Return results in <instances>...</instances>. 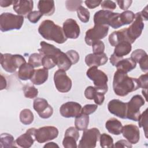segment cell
<instances>
[{"label": "cell", "mask_w": 148, "mask_h": 148, "mask_svg": "<svg viewBox=\"0 0 148 148\" xmlns=\"http://www.w3.org/2000/svg\"><path fill=\"white\" fill-rule=\"evenodd\" d=\"M137 78L129 77L127 73L117 70L113 76V89L118 96L124 97L139 88Z\"/></svg>", "instance_id": "cell-1"}, {"label": "cell", "mask_w": 148, "mask_h": 148, "mask_svg": "<svg viewBox=\"0 0 148 148\" xmlns=\"http://www.w3.org/2000/svg\"><path fill=\"white\" fill-rule=\"evenodd\" d=\"M40 48L38 49L39 53L43 56H50L52 57L56 61L59 69L66 71L71 67L72 64L67 55L60 49L45 41L40 42Z\"/></svg>", "instance_id": "cell-2"}, {"label": "cell", "mask_w": 148, "mask_h": 148, "mask_svg": "<svg viewBox=\"0 0 148 148\" xmlns=\"http://www.w3.org/2000/svg\"><path fill=\"white\" fill-rule=\"evenodd\" d=\"M38 32L44 39L53 40L58 44L64 43L67 40L62 28L50 20H45L42 22L39 26Z\"/></svg>", "instance_id": "cell-3"}, {"label": "cell", "mask_w": 148, "mask_h": 148, "mask_svg": "<svg viewBox=\"0 0 148 148\" xmlns=\"http://www.w3.org/2000/svg\"><path fill=\"white\" fill-rule=\"evenodd\" d=\"M94 25H109L114 29L123 26L120 18V13H114L110 10H101L94 14Z\"/></svg>", "instance_id": "cell-4"}, {"label": "cell", "mask_w": 148, "mask_h": 148, "mask_svg": "<svg viewBox=\"0 0 148 148\" xmlns=\"http://www.w3.org/2000/svg\"><path fill=\"white\" fill-rule=\"evenodd\" d=\"M87 76L93 82L97 91L105 94L108 90V77L106 74L96 66H91L86 72Z\"/></svg>", "instance_id": "cell-5"}, {"label": "cell", "mask_w": 148, "mask_h": 148, "mask_svg": "<svg viewBox=\"0 0 148 148\" xmlns=\"http://www.w3.org/2000/svg\"><path fill=\"white\" fill-rule=\"evenodd\" d=\"M24 23V17L12 13H3L0 16V30L6 32L13 29H20Z\"/></svg>", "instance_id": "cell-6"}, {"label": "cell", "mask_w": 148, "mask_h": 148, "mask_svg": "<svg viewBox=\"0 0 148 148\" xmlns=\"http://www.w3.org/2000/svg\"><path fill=\"white\" fill-rule=\"evenodd\" d=\"M1 65L2 68L9 73L16 72L23 64L26 62L24 57L20 54H11L9 53L1 54Z\"/></svg>", "instance_id": "cell-7"}, {"label": "cell", "mask_w": 148, "mask_h": 148, "mask_svg": "<svg viewBox=\"0 0 148 148\" xmlns=\"http://www.w3.org/2000/svg\"><path fill=\"white\" fill-rule=\"evenodd\" d=\"M145 103V101L141 95H134L131 100L127 102V119L137 121L140 115V108Z\"/></svg>", "instance_id": "cell-8"}, {"label": "cell", "mask_w": 148, "mask_h": 148, "mask_svg": "<svg viewBox=\"0 0 148 148\" xmlns=\"http://www.w3.org/2000/svg\"><path fill=\"white\" fill-rule=\"evenodd\" d=\"M135 18L129 27L125 28V32L127 39L131 44L134 43L141 35L144 28L143 20L140 12L136 13Z\"/></svg>", "instance_id": "cell-9"}, {"label": "cell", "mask_w": 148, "mask_h": 148, "mask_svg": "<svg viewBox=\"0 0 148 148\" xmlns=\"http://www.w3.org/2000/svg\"><path fill=\"white\" fill-rule=\"evenodd\" d=\"M109 26L102 25H94V27L88 29L86 32L84 40L88 46L93 43L105 38L108 34Z\"/></svg>", "instance_id": "cell-10"}, {"label": "cell", "mask_w": 148, "mask_h": 148, "mask_svg": "<svg viewBox=\"0 0 148 148\" xmlns=\"http://www.w3.org/2000/svg\"><path fill=\"white\" fill-rule=\"evenodd\" d=\"M100 131L97 128H92L84 130L83 135L79 141V148L95 147L97 142L100 137Z\"/></svg>", "instance_id": "cell-11"}, {"label": "cell", "mask_w": 148, "mask_h": 148, "mask_svg": "<svg viewBox=\"0 0 148 148\" xmlns=\"http://www.w3.org/2000/svg\"><path fill=\"white\" fill-rule=\"evenodd\" d=\"M54 82L56 88L60 92H67L72 88V80L63 69H59L54 73Z\"/></svg>", "instance_id": "cell-12"}, {"label": "cell", "mask_w": 148, "mask_h": 148, "mask_svg": "<svg viewBox=\"0 0 148 148\" xmlns=\"http://www.w3.org/2000/svg\"><path fill=\"white\" fill-rule=\"evenodd\" d=\"M58 135V129L54 126H44L36 130L35 139L40 143L56 138Z\"/></svg>", "instance_id": "cell-13"}, {"label": "cell", "mask_w": 148, "mask_h": 148, "mask_svg": "<svg viewBox=\"0 0 148 148\" xmlns=\"http://www.w3.org/2000/svg\"><path fill=\"white\" fill-rule=\"evenodd\" d=\"M132 50L131 43L128 41H122L119 43L114 49L113 53L110 57V62L113 66H116L117 63L123 59V57L128 54Z\"/></svg>", "instance_id": "cell-14"}, {"label": "cell", "mask_w": 148, "mask_h": 148, "mask_svg": "<svg viewBox=\"0 0 148 148\" xmlns=\"http://www.w3.org/2000/svg\"><path fill=\"white\" fill-rule=\"evenodd\" d=\"M33 108L42 119H49L53 113V109L46 99L37 98L34 99Z\"/></svg>", "instance_id": "cell-15"}, {"label": "cell", "mask_w": 148, "mask_h": 148, "mask_svg": "<svg viewBox=\"0 0 148 148\" xmlns=\"http://www.w3.org/2000/svg\"><path fill=\"white\" fill-rule=\"evenodd\" d=\"M82 106L77 102L70 101L62 104L60 108L61 115L65 118L76 117L81 113Z\"/></svg>", "instance_id": "cell-16"}, {"label": "cell", "mask_w": 148, "mask_h": 148, "mask_svg": "<svg viewBox=\"0 0 148 148\" xmlns=\"http://www.w3.org/2000/svg\"><path fill=\"white\" fill-rule=\"evenodd\" d=\"M127 102L114 99L110 101L108 104V109L109 112L121 119H127Z\"/></svg>", "instance_id": "cell-17"}, {"label": "cell", "mask_w": 148, "mask_h": 148, "mask_svg": "<svg viewBox=\"0 0 148 148\" xmlns=\"http://www.w3.org/2000/svg\"><path fill=\"white\" fill-rule=\"evenodd\" d=\"M62 29L67 39H75L80 35V27L76 21L72 18H68L64 22Z\"/></svg>", "instance_id": "cell-18"}, {"label": "cell", "mask_w": 148, "mask_h": 148, "mask_svg": "<svg viewBox=\"0 0 148 148\" xmlns=\"http://www.w3.org/2000/svg\"><path fill=\"white\" fill-rule=\"evenodd\" d=\"M79 138V130L76 127H70L65 132L62 145L65 148H76V142Z\"/></svg>", "instance_id": "cell-19"}, {"label": "cell", "mask_w": 148, "mask_h": 148, "mask_svg": "<svg viewBox=\"0 0 148 148\" xmlns=\"http://www.w3.org/2000/svg\"><path fill=\"white\" fill-rule=\"evenodd\" d=\"M123 136L131 144L137 143L140 138V131L136 125L134 124H126L123 127Z\"/></svg>", "instance_id": "cell-20"}, {"label": "cell", "mask_w": 148, "mask_h": 148, "mask_svg": "<svg viewBox=\"0 0 148 148\" xmlns=\"http://www.w3.org/2000/svg\"><path fill=\"white\" fill-rule=\"evenodd\" d=\"M36 128H31L27 130L25 134L18 136L16 140V144L23 148H29L34 143L35 139Z\"/></svg>", "instance_id": "cell-21"}, {"label": "cell", "mask_w": 148, "mask_h": 148, "mask_svg": "<svg viewBox=\"0 0 148 148\" xmlns=\"http://www.w3.org/2000/svg\"><path fill=\"white\" fill-rule=\"evenodd\" d=\"M34 8V2L31 0L14 1L13 4V10L20 16L28 15Z\"/></svg>", "instance_id": "cell-22"}, {"label": "cell", "mask_w": 148, "mask_h": 148, "mask_svg": "<svg viewBox=\"0 0 148 148\" xmlns=\"http://www.w3.org/2000/svg\"><path fill=\"white\" fill-rule=\"evenodd\" d=\"M108 60L106 54L104 53L101 54L91 53L85 57V62L88 66H99L105 65Z\"/></svg>", "instance_id": "cell-23"}, {"label": "cell", "mask_w": 148, "mask_h": 148, "mask_svg": "<svg viewBox=\"0 0 148 148\" xmlns=\"http://www.w3.org/2000/svg\"><path fill=\"white\" fill-rule=\"evenodd\" d=\"M48 76V69L43 68L35 70L30 80L33 84L40 85L43 84L47 80Z\"/></svg>", "instance_id": "cell-24"}, {"label": "cell", "mask_w": 148, "mask_h": 148, "mask_svg": "<svg viewBox=\"0 0 148 148\" xmlns=\"http://www.w3.org/2000/svg\"><path fill=\"white\" fill-rule=\"evenodd\" d=\"M38 8L43 15L49 16L54 14L55 5L54 1H39L38 3Z\"/></svg>", "instance_id": "cell-25"}, {"label": "cell", "mask_w": 148, "mask_h": 148, "mask_svg": "<svg viewBox=\"0 0 148 148\" xmlns=\"http://www.w3.org/2000/svg\"><path fill=\"white\" fill-rule=\"evenodd\" d=\"M105 127L109 133L119 135L121 133L123 125L117 119L111 118L106 122Z\"/></svg>", "instance_id": "cell-26"}, {"label": "cell", "mask_w": 148, "mask_h": 148, "mask_svg": "<svg viewBox=\"0 0 148 148\" xmlns=\"http://www.w3.org/2000/svg\"><path fill=\"white\" fill-rule=\"evenodd\" d=\"M122 41L129 42L126 35L125 28L114 31L109 36V42L112 46L115 47L119 43Z\"/></svg>", "instance_id": "cell-27"}, {"label": "cell", "mask_w": 148, "mask_h": 148, "mask_svg": "<svg viewBox=\"0 0 148 148\" xmlns=\"http://www.w3.org/2000/svg\"><path fill=\"white\" fill-rule=\"evenodd\" d=\"M34 67L30 64L25 62L18 68L17 73L18 77L22 80L31 79L34 74Z\"/></svg>", "instance_id": "cell-28"}, {"label": "cell", "mask_w": 148, "mask_h": 148, "mask_svg": "<svg viewBox=\"0 0 148 148\" xmlns=\"http://www.w3.org/2000/svg\"><path fill=\"white\" fill-rule=\"evenodd\" d=\"M136 63L131 58L121 59L116 64V66L118 71L127 73L135 68Z\"/></svg>", "instance_id": "cell-29"}, {"label": "cell", "mask_w": 148, "mask_h": 148, "mask_svg": "<svg viewBox=\"0 0 148 148\" xmlns=\"http://www.w3.org/2000/svg\"><path fill=\"white\" fill-rule=\"evenodd\" d=\"M89 124V116L80 113L76 117L75 120V127L79 131H84L87 129Z\"/></svg>", "instance_id": "cell-30"}, {"label": "cell", "mask_w": 148, "mask_h": 148, "mask_svg": "<svg viewBox=\"0 0 148 148\" xmlns=\"http://www.w3.org/2000/svg\"><path fill=\"white\" fill-rule=\"evenodd\" d=\"M16 141L13 136L8 133L1 134V147H16Z\"/></svg>", "instance_id": "cell-31"}, {"label": "cell", "mask_w": 148, "mask_h": 148, "mask_svg": "<svg viewBox=\"0 0 148 148\" xmlns=\"http://www.w3.org/2000/svg\"><path fill=\"white\" fill-rule=\"evenodd\" d=\"M34 114L29 109H24L20 113V120L24 125L31 124L34 121Z\"/></svg>", "instance_id": "cell-32"}, {"label": "cell", "mask_w": 148, "mask_h": 148, "mask_svg": "<svg viewBox=\"0 0 148 148\" xmlns=\"http://www.w3.org/2000/svg\"><path fill=\"white\" fill-rule=\"evenodd\" d=\"M135 14L130 10H125L120 13V18L123 25L132 23L135 18Z\"/></svg>", "instance_id": "cell-33"}, {"label": "cell", "mask_w": 148, "mask_h": 148, "mask_svg": "<svg viewBox=\"0 0 148 148\" xmlns=\"http://www.w3.org/2000/svg\"><path fill=\"white\" fill-rule=\"evenodd\" d=\"M100 146L103 148L113 147V139L109 135L103 133L99 137Z\"/></svg>", "instance_id": "cell-34"}, {"label": "cell", "mask_w": 148, "mask_h": 148, "mask_svg": "<svg viewBox=\"0 0 148 148\" xmlns=\"http://www.w3.org/2000/svg\"><path fill=\"white\" fill-rule=\"evenodd\" d=\"M23 92L24 96L27 98L32 99L37 97L38 94V90L33 85L26 84L23 87Z\"/></svg>", "instance_id": "cell-35"}, {"label": "cell", "mask_w": 148, "mask_h": 148, "mask_svg": "<svg viewBox=\"0 0 148 148\" xmlns=\"http://www.w3.org/2000/svg\"><path fill=\"white\" fill-rule=\"evenodd\" d=\"M77 14L78 18L82 22L86 23L89 21L90 17V12L84 7L80 6L77 10Z\"/></svg>", "instance_id": "cell-36"}, {"label": "cell", "mask_w": 148, "mask_h": 148, "mask_svg": "<svg viewBox=\"0 0 148 148\" xmlns=\"http://www.w3.org/2000/svg\"><path fill=\"white\" fill-rule=\"evenodd\" d=\"M43 56L40 53H34L31 54L28 58V63L34 68H37L42 65Z\"/></svg>", "instance_id": "cell-37"}, {"label": "cell", "mask_w": 148, "mask_h": 148, "mask_svg": "<svg viewBox=\"0 0 148 148\" xmlns=\"http://www.w3.org/2000/svg\"><path fill=\"white\" fill-rule=\"evenodd\" d=\"M138 124L140 128H143L146 138H147V109H146L139 116Z\"/></svg>", "instance_id": "cell-38"}, {"label": "cell", "mask_w": 148, "mask_h": 148, "mask_svg": "<svg viewBox=\"0 0 148 148\" xmlns=\"http://www.w3.org/2000/svg\"><path fill=\"white\" fill-rule=\"evenodd\" d=\"M42 65L44 68L50 69L54 68L57 65L56 62L54 59L50 56H43L42 58Z\"/></svg>", "instance_id": "cell-39"}, {"label": "cell", "mask_w": 148, "mask_h": 148, "mask_svg": "<svg viewBox=\"0 0 148 148\" xmlns=\"http://www.w3.org/2000/svg\"><path fill=\"white\" fill-rule=\"evenodd\" d=\"M146 56H147L146 52L143 49H139L134 50L132 53L130 58L136 63H139V62Z\"/></svg>", "instance_id": "cell-40"}, {"label": "cell", "mask_w": 148, "mask_h": 148, "mask_svg": "<svg viewBox=\"0 0 148 148\" xmlns=\"http://www.w3.org/2000/svg\"><path fill=\"white\" fill-rule=\"evenodd\" d=\"M83 3L82 1H66L65 6L66 8L71 12L77 11V9L82 6Z\"/></svg>", "instance_id": "cell-41"}, {"label": "cell", "mask_w": 148, "mask_h": 148, "mask_svg": "<svg viewBox=\"0 0 148 148\" xmlns=\"http://www.w3.org/2000/svg\"><path fill=\"white\" fill-rule=\"evenodd\" d=\"M43 16V14L40 11L34 10V11H32L31 12H30L27 16V17L28 20L31 23H32L33 24H35L40 19V18Z\"/></svg>", "instance_id": "cell-42"}, {"label": "cell", "mask_w": 148, "mask_h": 148, "mask_svg": "<svg viewBox=\"0 0 148 148\" xmlns=\"http://www.w3.org/2000/svg\"><path fill=\"white\" fill-rule=\"evenodd\" d=\"M92 49L93 53L94 54H101L104 53L105 50V44L101 40L97 41L92 43Z\"/></svg>", "instance_id": "cell-43"}, {"label": "cell", "mask_w": 148, "mask_h": 148, "mask_svg": "<svg viewBox=\"0 0 148 148\" xmlns=\"http://www.w3.org/2000/svg\"><path fill=\"white\" fill-rule=\"evenodd\" d=\"M65 53L72 65L76 64L79 61L80 57L79 53L76 51L74 50H70L66 51Z\"/></svg>", "instance_id": "cell-44"}, {"label": "cell", "mask_w": 148, "mask_h": 148, "mask_svg": "<svg viewBox=\"0 0 148 148\" xmlns=\"http://www.w3.org/2000/svg\"><path fill=\"white\" fill-rule=\"evenodd\" d=\"M98 108V105L95 104H87L82 108L81 113L86 115H89L96 111Z\"/></svg>", "instance_id": "cell-45"}, {"label": "cell", "mask_w": 148, "mask_h": 148, "mask_svg": "<svg viewBox=\"0 0 148 148\" xmlns=\"http://www.w3.org/2000/svg\"><path fill=\"white\" fill-rule=\"evenodd\" d=\"M137 80L140 88H142V90H147L148 75L147 73L144 75H140L139 78H137Z\"/></svg>", "instance_id": "cell-46"}, {"label": "cell", "mask_w": 148, "mask_h": 148, "mask_svg": "<svg viewBox=\"0 0 148 148\" xmlns=\"http://www.w3.org/2000/svg\"><path fill=\"white\" fill-rule=\"evenodd\" d=\"M101 8L106 10H113L116 8V3L112 1H103L101 3Z\"/></svg>", "instance_id": "cell-47"}, {"label": "cell", "mask_w": 148, "mask_h": 148, "mask_svg": "<svg viewBox=\"0 0 148 148\" xmlns=\"http://www.w3.org/2000/svg\"><path fill=\"white\" fill-rule=\"evenodd\" d=\"M96 92L97 90L94 87L88 86L86 88L84 91V96L88 99H93Z\"/></svg>", "instance_id": "cell-48"}, {"label": "cell", "mask_w": 148, "mask_h": 148, "mask_svg": "<svg viewBox=\"0 0 148 148\" xmlns=\"http://www.w3.org/2000/svg\"><path fill=\"white\" fill-rule=\"evenodd\" d=\"M104 94L101 93L100 92H98L97 91L95 95L93 98L95 103L97 105H101L102 104H103L104 100H105V96H104Z\"/></svg>", "instance_id": "cell-49"}, {"label": "cell", "mask_w": 148, "mask_h": 148, "mask_svg": "<svg viewBox=\"0 0 148 148\" xmlns=\"http://www.w3.org/2000/svg\"><path fill=\"white\" fill-rule=\"evenodd\" d=\"M132 145L130 143L128 140L121 139L117 142L115 143L114 145L113 146V147H116V148H120V147H127V148H131Z\"/></svg>", "instance_id": "cell-50"}, {"label": "cell", "mask_w": 148, "mask_h": 148, "mask_svg": "<svg viewBox=\"0 0 148 148\" xmlns=\"http://www.w3.org/2000/svg\"><path fill=\"white\" fill-rule=\"evenodd\" d=\"M116 2L117 3L119 8L122 10H127L128 9L131 3H132V1L131 0H125V1H116Z\"/></svg>", "instance_id": "cell-51"}, {"label": "cell", "mask_w": 148, "mask_h": 148, "mask_svg": "<svg viewBox=\"0 0 148 148\" xmlns=\"http://www.w3.org/2000/svg\"><path fill=\"white\" fill-rule=\"evenodd\" d=\"M102 1H97V0H87L84 1V3L87 7L89 9H94L96 7H98L99 5H101Z\"/></svg>", "instance_id": "cell-52"}, {"label": "cell", "mask_w": 148, "mask_h": 148, "mask_svg": "<svg viewBox=\"0 0 148 148\" xmlns=\"http://www.w3.org/2000/svg\"><path fill=\"white\" fill-rule=\"evenodd\" d=\"M147 56H146L144 58H143L139 62V64L140 66V68L141 69V70L143 72H147L148 71V63H147Z\"/></svg>", "instance_id": "cell-53"}, {"label": "cell", "mask_w": 148, "mask_h": 148, "mask_svg": "<svg viewBox=\"0 0 148 148\" xmlns=\"http://www.w3.org/2000/svg\"><path fill=\"white\" fill-rule=\"evenodd\" d=\"M14 1H9V0H1L0 1V6L3 8H6L11 5L13 4Z\"/></svg>", "instance_id": "cell-54"}, {"label": "cell", "mask_w": 148, "mask_h": 148, "mask_svg": "<svg viewBox=\"0 0 148 148\" xmlns=\"http://www.w3.org/2000/svg\"><path fill=\"white\" fill-rule=\"evenodd\" d=\"M147 6H146L142 12H140V15L142 16V17L143 18V20H145V21H147Z\"/></svg>", "instance_id": "cell-55"}, {"label": "cell", "mask_w": 148, "mask_h": 148, "mask_svg": "<svg viewBox=\"0 0 148 148\" xmlns=\"http://www.w3.org/2000/svg\"><path fill=\"white\" fill-rule=\"evenodd\" d=\"M6 80L5 79V78L2 75H1V90L4 89L6 88Z\"/></svg>", "instance_id": "cell-56"}, {"label": "cell", "mask_w": 148, "mask_h": 148, "mask_svg": "<svg viewBox=\"0 0 148 148\" xmlns=\"http://www.w3.org/2000/svg\"><path fill=\"white\" fill-rule=\"evenodd\" d=\"M43 147H49V148H50V147H59L58 145L54 143V142H49L47 143H46L44 146Z\"/></svg>", "instance_id": "cell-57"}, {"label": "cell", "mask_w": 148, "mask_h": 148, "mask_svg": "<svg viewBox=\"0 0 148 148\" xmlns=\"http://www.w3.org/2000/svg\"><path fill=\"white\" fill-rule=\"evenodd\" d=\"M142 94L143 95L144 97H145V99H146V101H147V90H142Z\"/></svg>", "instance_id": "cell-58"}]
</instances>
